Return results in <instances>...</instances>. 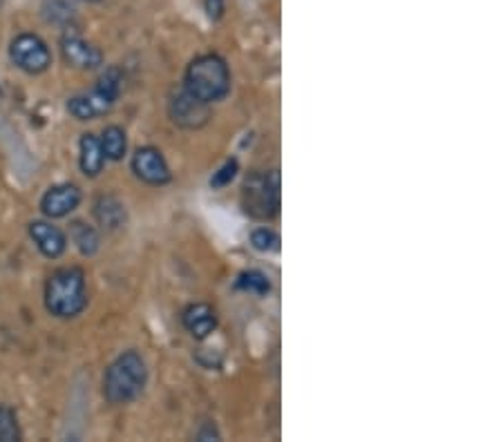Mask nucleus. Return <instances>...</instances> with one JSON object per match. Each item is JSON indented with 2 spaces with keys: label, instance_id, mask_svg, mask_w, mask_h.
Segmentation results:
<instances>
[{
  "label": "nucleus",
  "instance_id": "f257e3e1",
  "mask_svg": "<svg viewBox=\"0 0 503 442\" xmlns=\"http://www.w3.org/2000/svg\"><path fill=\"white\" fill-rule=\"evenodd\" d=\"M231 85L233 79H231L229 63L220 54H202L186 67L184 89L208 105L224 101L231 94Z\"/></svg>",
  "mask_w": 503,
  "mask_h": 442
},
{
  "label": "nucleus",
  "instance_id": "f03ea898",
  "mask_svg": "<svg viewBox=\"0 0 503 442\" xmlns=\"http://www.w3.org/2000/svg\"><path fill=\"white\" fill-rule=\"evenodd\" d=\"M148 384V364L137 351H126L105 369L104 397L114 406L130 404Z\"/></svg>",
  "mask_w": 503,
  "mask_h": 442
},
{
  "label": "nucleus",
  "instance_id": "7ed1b4c3",
  "mask_svg": "<svg viewBox=\"0 0 503 442\" xmlns=\"http://www.w3.org/2000/svg\"><path fill=\"white\" fill-rule=\"evenodd\" d=\"M88 306L86 272L79 266H65L52 272L46 284V308L59 320H72Z\"/></svg>",
  "mask_w": 503,
  "mask_h": 442
},
{
  "label": "nucleus",
  "instance_id": "20e7f679",
  "mask_svg": "<svg viewBox=\"0 0 503 442\" xmlns=\"http://www.w3.org/2000/svg\"><path fill=\"white\" fill-rule=\"evenodd\" d=\"M244 213L257 221H269L280 213V172L260 170L253 172L242 186Z\"/></svg>",
  "mask_w": 503,
  "mask_h": 442
},
{
  "label": "nucleus",
  "instance_id": "39448f33",
  "mask_svg": "<svg viewBox=\"0 0 503 442\" xmlns=\"http://www.w3.org/2000/svg\"><path fill=\"white\" fill-rule=\"evenodd\" d=\"M123 74L119 67H110L96 80L95 89L90 94H79L68 101V112L77 121H92L96 116L108 114L122 94Z\"/></svg>",
  "mask_w": 503,
  "mask_h": 442
},
{
  "label": "nucleus",
  "instance_id": "423d86ee",
  "mask_svg": "<svg viewBox=\"0 0 503 442\" xmlns=\"http://www.w3.org/2000/svg\"><path fill=\"white\" fill-rule=\"evenodd\" d=\"M10 58L25 74H43L52 65V52L37 34H19L10 45Z\"/></svg>",
  "mask_w": 503,
  "mask_h": 442
},
{
  "label": "nucleus",
  "instance_id": "0eeeda50",
  "mask_svg": "<svg viewBox=\"0 0 503 442\" xmlns=\"http://www.w3.org/2000/svg\"><path fill=\"white\" fill-rule=\"evenodd\" d=\"M130 165L135 177L139 179V181L148 183V186H166L172 179L171 165H168L166 156L155 146L137 147L135 154H132Z\"/></svg>",
  "mask_w": 503,
  "mask_h": 442
},
{
  "label": "nucleus",
  "instance_id": "6e6552de",
  "mask_svg": "<svg viewBox=\"0 0 503 442\" xmlns=\"http://www.w3.org/2000/svg\"><path fill=\"white\" fill-rule=\"evenodd\" d=\"M168 114H171L172 123L186 129H197L208 123L211 119V105L195 98L193 94L186 92L184 88L175 92L168 101Z\"/></svg>",
  "mask_w": 503,
  "mask_h": 442
},
{
  "label": "nucleus",
  "instance_id": "1a4fd4ad",
  "mask_svg": "<svg viewBox=\"0 0 503 442\" xmlns=\"http://www.w3.org/2000/svg\"><path fill=\"white\" fill-rule=\"evenodd\" d=\"M81 188L74 183H59L41 196V213L47 219H63L81 205Z\"/></svg>",
  "mask_w": 503,
  "mask_h": 442
},
{
  "label": "nucleus",
  "instance_id": "9d476101",
  "mask_svg": "<svg viewBox=\"0 0 503 442\" xmlns=\"http://www.w3.org/2000/svg\"><path fill=\"white\" fill-rule=\"evenodd\" d=\"M61 54H63L65 63L77 70H96L104 65L101 49L77 34H65L61 38Z\"/></svg>",
  "mask_w": 503,
  "mask_h": 442
},
{
  "label": "nucleus",
  "instance_id": "9b49d317",
  "mask_svg": "<svg viewBox=\"0 0 503 442\" xmlns=\"http://www.w3.org/2000/svg\"><path fill=\"white\" fill-rule=\"evenodd\" d=\"M28 230L32 241L37 244V248L41 250L47 259H59L61 254L65 253V248H68V235L52 221L37 219V221L29 223Z\"/></svg>",
  "mask_w": 503,
  "mask_h": 442
},
{
  "label": "nucleus",
  "instance_id": "f8f14e48",
  "mask_svg": "<svg viewBox=\"0 0 503 442\" xmlns=\"http://www.w3.org/2000/svg\"><path fill=\"white\" fill-rule=\"evenodd\" d=\"M181 324L195 339H206L217 329V313L211 304H190L181 313Z\"/></svg>",
  "mask_w": 503,
  "mask_h": 442
},
{
  "label": "nucleus",
  "instance_id": "ddd939ff",
  "mask_svg": "<svg viewBox=\"0 0 503 442\" xmlns=\"http://www.w3.org/2000/svg\"><path fill=\"white\" fill-rule=\"evenodd\" d=\"M92 213H95L96 223H99V226L108 232L119 230V228L126 226V221H128L126 205H123L122 201L113 195L96 196Z\"/></svg>",
  "mask_w": 503,
  "mask_h": 442
},
{
  "label": "nucleus",
  "instance_id": "4468645a",
  "mask_svg": "<svg viewBox=\"0 0 503 442\" xmlns=\"http://www.w3.org/2000/svg\"><path fill=\"white\" fill-rule=\"evenodd\" d=\"M79 165H81V172L86 177H99L104 172L105 165V154L104 147H101L99 137H95L92 132L81 134V141H79Z\"/></svg>",
  "mask_w": 503,
  "mask_h": 442
},
{
  "label": "nucleus",
  "instance_id": "2eb2a0df",
  "mask_svg": "<svg viewBox=\"0 0 503 442\" xmlns=\"http://www.w3.org/2000/svg\"><path fill=\"white\" fill-rule=\"evenodd\" d=\"M70 239L74 241V246H77L83 257H92L101 248L99 230L86 221H72V226H70Z\"/></svg>",
  "mask_w": 503,
  "mask_h": 442
},
{
  "label": "nucleus",
  "instance_id": "dca6fc26",
  "mask_svg": "<svg viewBox=\"0 0 503 442\" xmlns=\"http://www.w3.org/2000/svg\"><path fill=\"white\" fill-rule=\"evenodd\" d=\"M101 147H104L105 161H122L128 152V137L126 129L119 125H108L101 134Z\"/></svg>",
  "mask_w": 503,
  "mask_h": 442
},
{
  "label": "nucleus",
  "instance_id": "f3484780",
  "mask_svg": "<svg viewBox=\"0 0 503 442\" xmlns=\"http://www.w3.org/2000/svg\"><path fill=\"white\" fill-rule=\"evenodd\" d=\"M235 288L244 290V293L260 295L262 297V295L271 293V281L262 271H244L239 272L238 279H235Z\"/></svg>",
  "mask_w": 503,
  "mask_h": 442
},
{
  "label": "nucleus",
  "instance_id": "a211bd4d",
  "mask_svg": "<svg viewBox=\"0 0 503 442\" xmlns=\"http://www.w3.org/2000/svg\"><path fill=\"white\" fill-rule=\"evenodd\" d=\"M21 440L19 420L12 406H0V442H14Z\"/></svg>",
  "mask_w": 503,
  "mask_h": 442
},
{
  "label": "nucleus",
  "instance_id": "6ab92c4d",
  "mask_svg": "<svg viewBox=\"0 0 503 442\" xmlns=\"http://www.w3.org/2000/svg\"><path fill=\"white\" fill-rule=\"evenodd\" d=\"M251 246L257 253H278L280 250V235L271 228H256L251 232Z\"/></svg>",
  "mask_w": 503,
  "mask_h": 442
},
{
  "label": "nucleus",
  "instance_id": "aec40b11",
  "mask_svg": "<svg viewBox=\"0 0 503 442\" xmlns=\"http://www.w3.org/2000/svg\"><path fill=\"white\" fill-rule=\"evenodd\" d=\"M239 163L238 159H229L215 174L211 177V188L213 190H220V188H226L235 177H238Z\"/></svg>",
  "mask_w": 503,
  "mask_h": 442
},
{
  "label": "nucleus",
  "instance_id": "412c9836",
  "mask_svg": "<svg viewBox=\"0 0 503 442\" xmlns=\"http://www.w3.org/2000/svg\"><path fill=\"white\" fill-rule=\"evenodd\" d=\"M204 7H206V13L213 18V21H220L224 16V0H202Z\"/></svg>",
  "mask_w": 503,
  "mask_h": 442
},
{
  "label": "nucleus",
  "instance_id": "4be33fe9",
  "mask_svg": "<svg viewBox=\"0 0 503 442\" xmlns=\"http://www.w3.org/2000/svg\"><path fill=\"white\" fill-rule=\"evenodd\" d=\"M195 438H197V440H202V442H206V440H220L222 436H220V431H217L215 424L206 422L202 429H199L197 436H195Z\"/></svg>",
  "mask_w": 503,
  "mask_h": 442
},
{
  "label": "nucleus",
  "instance_id": "5701e85b",
  "mask_svg": "<svg viewBox=\"0 0 503 442\" xmlns=\"http://www.w3.org/2000/svg\"><path fill=\"white\" fill-rule=\"evenodd\" d=\"M88 3H96V0H88Z\"/></svg>",
  "mask_w": 503,
  "mask_h": 442
}]
</instances>
